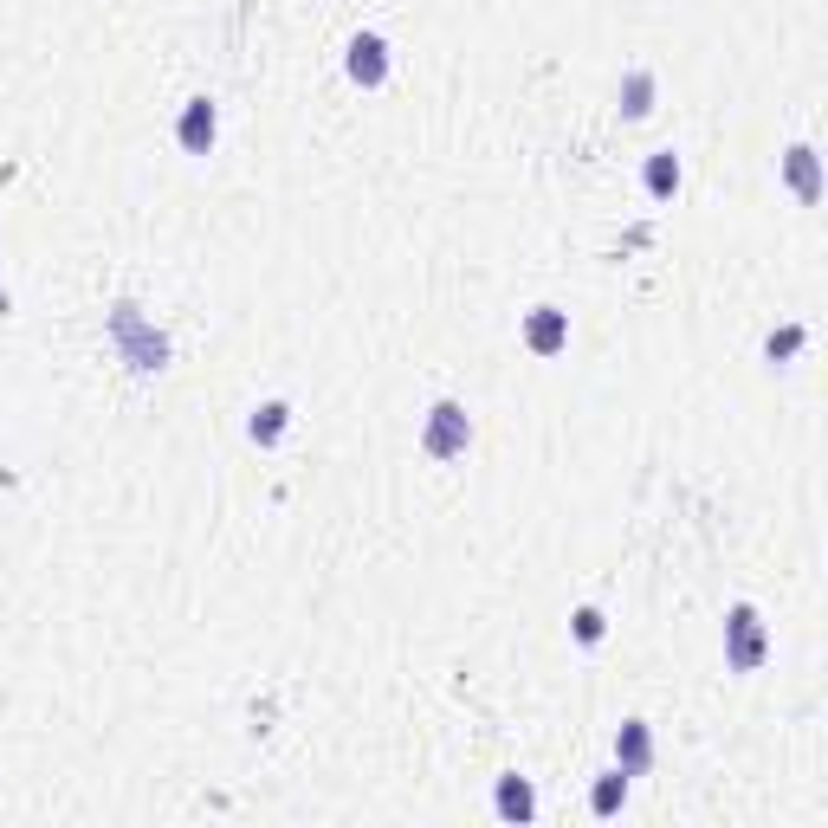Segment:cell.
<instances>
[{
    "label": "cell",
    "instance_id": "obj_1",
    "mask_svg": "<svg viewBox=\"0 0 828 828\" xmlns=\"http://www.w3.org/2000/svg\"><path fill=\"white\" fill-rule=\"evenodd\" d=\"M466 440H473V427H466V408H460V402H440V408H434V427H427V453H440V460H447V453H460Z\"/></svg>",
    "mask_w": 828,
    "mask_h": 828
},
{
    "label": "cell",
    "instance_id": "obj_2",
    "mask_svg": "<svg viewBox=\"0 0 828 828\" xmlns=\"http://www.w3.org/2000/svg\"><path fill=\"white\" fill-rule=\"evenodd\" d=\"M382 72H389V59H382V39H356V46H350V78H356V85H376Z\"/></svg>",
    "mask_w": 828,
    "mask_h": 828
},
{
    "label": "cell",
    "instance_id": "obj_3",
    "mask_svg": "<svg viewBox=\"0 0 828 828\" xmlns=\"http://www.w3.org/2000/svg\"><path fill=\"white\" fill-rule=\"evenodd\" d=\"M182 143H188V149H207V143H214V104H207V98L188 104V117H182Z\"/></svg>",
    "mask_w": 828,
    "mask_h": 828
},
{
    "label": "cell",
    "instance_id": "obj_4",
    "mask_svg": "<svg viewBox=\"0 0 828 828\" xmlns=\"http://www.w3.org/2000/svg\"><path fill=\"white\" fill-rule=\"evenodd\" d=\"M731 628H738V647H731V660H738V667H757V615L738 609V615H731Z\"/></svg>",
    "mask_w": 828,
    "mask_h": 828
},
{
    "label": "cell",
    "instance_id": "obj_5",
    "mask_svg": "<svg viewBox=\"0 0 828 828\" xmlns=\"http://www.w3.org/2000/svg\"><path fill=\"white\" fill-rule=\"evenodd\" d=\"M531 343H537V350H557V343H563V317L557 311H537L531 317Z\"/></svg>",
    "mask_w": 828,
    "mask_h": 828
},
{
    "label": "cell",
    "instance_id": "obj_6",
    "mask_svg": "<svg viewBox=\"0 0 828 828\" xmlns=\"http://www.w3.org/2000/svg\"><path fill=\"white\" fill-rule=\"evenodd\" d=\"M647 188H654V195L680 188V162H673V156H654V162H647Z\"/></svg>",
    "mask_w": 828,
    "mask_h": 828
},
{
    "label": "cell",
    "instance_id": "obj_7",
    "mask_svg": "<svg viewBox=\"0 0 828 828\" xmlns=\"http://www.w3.org/2000/svg\"><path fill=\"white\" fill-rule=\"evenodd\" d=\"M615 751H621V764H628V770H641V764H647V731H641V725H628Z\"/></svg>",
    "mask_w": 828,
    "mask_h": 828
},
{
    "label": "cell",
    "instance_id": "obj_8",
    "mask_svg": "<svg viewBox=\"0 0 828 828\" xmlns=\"http://www.w3.org/2000/svg\"><path fill=\"white\" fill-rule=\"evenodd\" d=\"M499 809H505V816H531V790H524L518 777H505L499 783Z\"/></svg>",
    "mask_w": 828,
    "mask_h": 828
},
{
    "label": "cell",
    "instance_id": "obj_9",
    "mask_svg": "<svg viewBox=\"0 0 828 828\" xmlns=\"http://www.w3.org/2000/svg\"><path fill=\"white\" fill-rule=\"evenodd\" d=\"M279 427H285V408L272 402V408H259V421H253V440H272Z\"/></svg>",
    "mask_w": 828,
    "mask_h": 828
},
{
    "label": "cell",
    "instance_id": "obj_10",
    "mask_svg": "<svg viewBox=\"0 0 828 828\" xmlns=\"http://www.w3.org/2000/svg\"><path fill=\"white\" fill-rule=\"evenodd\" d=\"M576 634H583V641H602V615L583 609V615H576Z\"/></svg>",
    "mask_w": 828,
    "mask_h": 828
},
{
    "label": "cell",
    "instance_id": "obj_11",
    "mask_svg": "<svg viewBox=\"0 0 828 828\" xmlns=\"http://www.w3.org/2000/svg\"><path fill=\"white\" fill-rule=\"evenodd\" d=\"M615 803H621V777H609V783H602V790H596V809H602V816H609Z\"/></svg>",
    "mask_w": 828,
    "mask_h": 828
}]
</instances>
